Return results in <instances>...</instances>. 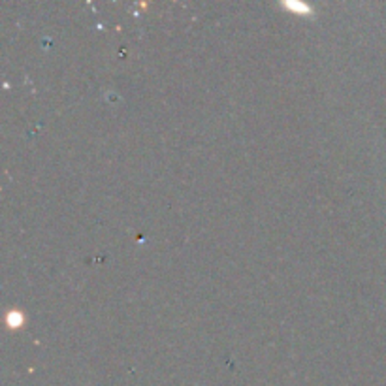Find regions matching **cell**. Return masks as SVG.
<instances>
[{
  "label": "cell",
  "instance_id": "cell-2",
  "mask_svg": "<svg viewBox=\"0 0 386 386\" xmlns=\"http://www.w3.org/2000/svg\"><path fill=\"white\" fill-rule=\"evenodd\" d=\"M6 324L10 326L12 330H17L21 328L23 324H25V317H23V313L21 311H10L6 315Z\"/></svg>",
  "mask_w": 386,
  "mask_h": 386
},
{
  "label": "cell",
  "instance_id": "cell-1",
  "mask_svg": "<svg viewBox=\"0 0 386 386\" xmlns=\"http://www.w3.org/2000/svg\"><path fill=\"white\" fill-rule=\"evenodd\" d=\"M283 8L291 10V12H294L296 15H307V17L313 15L311 6H307V4H304V2H283Z\"/></svg>",
  "mask_w": 386,
  "mask_h": 386
}]
</instances>
